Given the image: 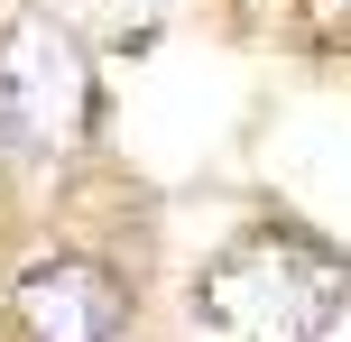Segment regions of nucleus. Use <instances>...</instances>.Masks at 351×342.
<instances>
[{
  "label": "nucleus",
  "instance_id": "obj_1",
  "mask_svg": "<svg viewBox=\"0 0 351 342\" xmlns=\"http://www.w3.org/2000/svg\"><path fill=\"white\" fill-rule=\"evenodd\" d=\"M342 296H351L342 259H324L296 232H259L194 278V333L204 342H315L342 315Z\"/></svg>",
  "mask_w": 351,
  "mask_h": 342
},
{
  "label": "nucleus",
  "instance_id": "obj_2",
  "mask_svg": "<svg viewBox=\"0 0 351 342\" xmlns=\"http://www.w3.org/2000/svg\"><path fill=\"white\" fill-rule=\"evenodd\" d=\"M84 121V56H74L65 28L47 19H19L0 37V139L28 148V158H56Z\"/></svg>",
  "mask_w": 351,
  "mask_h": 342
},
{
  "label": "nucleus",
  "instance_id": "obj_3",
  "mask_svg": "<svg viewBox=\"0 0 351 342\" xmlns=\"http://www.w3.org/2000/svg\"><path fill=\"white\" fill-rule=\"evenodd\" d=\"M19 315H28L37 342H111V324H121V296H111L102 269L56 259V269H37L28 287H19Z\"/></svg>",
  "mask_w": 351,
  "mask_h": 342
}]
</instances>
